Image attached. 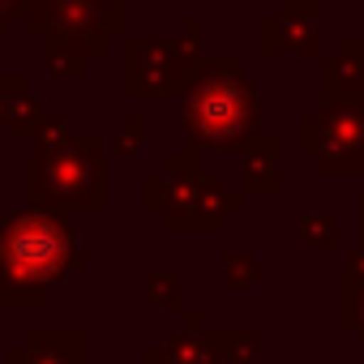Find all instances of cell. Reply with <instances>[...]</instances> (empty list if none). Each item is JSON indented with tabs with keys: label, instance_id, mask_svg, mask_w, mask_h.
I'll return each instance as SVG.
<instances>
[{
	"label": "cell",
	"instance_id": "obj_1",
	"mask_svg": "<svg viewBox=\"0 0 364 364\" xmlns=\"http://www.w3.org/2000/svg\"><path fill=\"white\" fill-rule=\"evenodd\" d=\"M86 266L82 240L56 210L26 206L5 219L0 245V309H43L56 287H65Z\"/></svg>",
	"mask_w": 364,
	"mask_h": 364
},
{
	"label": "cell",
	"instance_id": "obj_2",
	"mask_svg": "<svg viewBox=\"0 0 364 364\" xmlns=\"http://www.w3.org/2000/svg\"><path fill=\"white\" fill-rule=\"evenodd\" d=\"M22 26L43 39L52 73L82 77L107 39L124 31V0H26Z\"/></svg>",
	"mask_w": 364,
	"mask_h": 364
},
{
	"label": "cell",
	"instance_id": "obj_3",
	"mask_svg": "<svg viewBox=\"0 0 364 364\" xmlns=\"http://www.w3.org/2000/svg\"><path fill=\"white\" fill-rule=\"evenodd\" d=\"M26 202L69 215H99L107 202L103 189V137H65L56 146H35L26 163Z\"/></svg>",
	"mask_w": 364,
	"mask_h": 364
},
{
	"label": "cell",
	"instance_id": "obj_4",
	"mask_svg": "<svg viewBox=\"0 0 364 364\" xmlns=\"http://www.w3.org/2000/svg\"><path fill=\"white\" fill-rule=\"evenodd\" d=\"M257 95L249 82H240L236 60H210L198 69L185 99V129L198 146H240L257 129Z\"/></svg>",
	"mask_w": 364,
	"mask_h": 364
},
{
	"label": "cell",
	"instance_id": "obj_5",
	"mask_svg": "<svg viewBox=\"0 0 364 364\" xmlns=\"http://www.w3.org/2000/svg\"><path fill=\"white\" fill-rule=\"evenodd\" d=\"M146 206L154 215H163L171 232H185V228L210 232V228H219V215L232 210L236 202L219 193L215 180L202 176L198 154L185 150V154H171L163 163V171L146 180Z\"/></svg>",
	"mask_w": 364,
	"mask_h": 364
},
{
	"label": "cell",
	"instance_id": "obj_6",
	"mask_svg": "<svg viewBox=\"0 0 364 364\" xmlns=\"http://www.w3.org/2000/svg\"><path fill=\"white\" fill-rule=\"evenodd\" d=\"M198 22L185 39H133L129 43V95H176L198 77Z\"/></svg>",
	"mask_w": 364,
	"mask_h": 364
},
{
	"label": "cell",
	"instance_id": "obj_7",
	"mask_svg": "<svg viewBox=\"0 0 364 364\" xmlns=\"http://www.w3.org/2000/svg\"><path fill=\"white\" fill-rule=\"evenodd\" d=\"M9 364H86V334H77V330H31L26 347L9 351Z\"/></svg>",
	"mask_w": 364,
	"mask_h": 364
},
{
	"label": "cell",
	"instance_id": "obj_8",
	"mask_svg": "<svg viewBox=\"0 0 364 364\" xmlns=\"http://www.w3.org/2000/svg\"><path fill=\"white\" fill-rule=\"evenodd\" d=\"M43 103L39 95L26 86V77H0V133H26L35 137L39 120H43Z\"/></svg>",
	"mask_w": 364,
	"mask_h": 364
},
{
	"label": "cell",
	"instance_id": "obj_9",
	"mask_svg": "<svg viewBox=\"0 0 364 364\" xmlns=\"http://www.w3.org/2000/svg\"><path fill=\"white\" fill-rule=\"evenodd\" d=\"M219 343L215 338H185L171 334L159 351H150V364H219Z\"/></svg>",
	"mask_w": 364,
	"mask_h": 364
},
{
	"label": "cell",
	"instance_id": "obj_10",
	"mask_svg": "<svg viewBox=\"0 0 364 364\" xmlns=\"http://www.w3.org/2000/svg\"><path fill=\"white\" fill-rule=\"evenodd\" d=\"M146 300L150 304H167V309H176L180 304V283H176V274H159V270H150L146 274Z\"/></svg>",
	"mask_w": 364,
	"mask_h": 364
},
{
	"label": "cell",
	"instance_id": "obj_11",
	"mask_svg": "<svg viewBox=\"0 0 364 364\" xmlns=\"http://www.w3.org/2000/svg\"><path fill=\"white\" fill-rule=\"evenodd\" d=\"M223 270H228V287H249L253 283V274H257V266L249 262V257H223Z\"/></svg>",
	"mask_w": 364,
	"mask_h": 364
},
{
	"label": "cell",
	"instance_id": "obj_12",
	"mask_svg": "<svg viewBox=\"0 0 364 364\" xmlns=\"http://www.w3.org/2000/svg\"><path fill=\"white\" fill-rule=\"evenodd\" d=\"M141 133H146V120H141V116H129V124H124L120 137H116V150H120V154L141 150Z\"/></svg>",
	"mask_w": 364,
	"mask_h": 364
},
{
	"label": "cell",
	"instance_id": "obj_13",
	"mask_svg": "<svg viewBox=\"0 0 364 364\" xmlns=\"http://www.w3.org/2000/svg\"><path fill=\"white\" fill-rule=\"evenodd\" d=\"M22 14H26V0H0V35H9L14 18H22Z\"/></svg>",
	"mask_w": 364,
	"mask_h": 364
},
{
	"label": "cell",
	"instance_id": "obj_14",
	"mask_svg": "<svg viewBox=\"0 0 364 364\" xmlns=\"http://www.w3.org/2000/svg\"><path fill=\"white\" fill-rule=\"evenodd\" d=\"M0 245H5V219H0Z\"/></svg>",
	"mask_w": 364,
	"mask_h": 364
},
{
	"label": "cell",
	"instance_id": "obj_15",
	"mask_svg": "<svg viewBox=\"0 0 364 364\" xmlns=\"http://www.w3.org/2000/svg\"><path fill=\"white\" fill-rule=\"evenodd\" d=\"M5 364H9V360H5Z\"/></svg>",
	"mask_w": 364,
	"mask_h": 364
}]
</instances>
